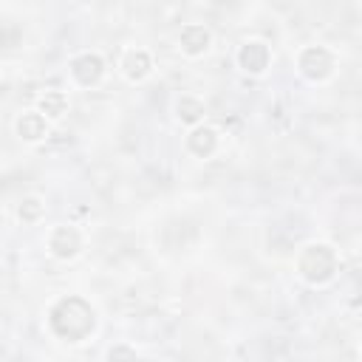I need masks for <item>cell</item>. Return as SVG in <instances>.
<instances>
[{
	"mask_svg": "<svg viewBox=\"0 0 362 362\" xmlns=\"http://www.w3.org/2000/svg\"><path fill=\"white\" fill-rule=\"evenodd\" d=\"M175 116L181 122H187V124H198L204 119V102L198 96H192V93H181L175 99Z\"/></svg>",
	"mask_w": 362,
	"mask_h": 362,
	"instance_id": "obj_12",
	"label": "cell"
},
{
	"mask_svg": "<svg viewBox=\"0 0 362 362\" xmlns=\"http://www.w3.org/2000/svg\"><path fill=\"white\" fill-rule=\"evenodd\" d=\"M14 130H17V136H20L23 141L34 144V141H42V139L48 136V122H45L37 110H25V113L17 116Z\"/></svg>",
	"mask_w": 362,
	"mask_h": 362,
	"instance_id": "obj_10",
	"label": "cell"
},
{
	"mask_svg": "<svg viewBox=\"0 0 362 362\" xmlns=\"http://www.w3.org/2000/svg\"><path fill=\"white\" fill-rule=\"evenodd\" d=\"M119 68H122V74H124L130 82H141V79H147L150 71H153V57H150V51H144V48H127L124 57H122V62H119Z\"/></svg>",
	"mask_w": 362,
	"mask_h": 362,
	"instance_id": "obj_8",
	"label": "cell"
},
{
	"mask_svg": "<svg viewBox=\"0 0 362 362\" xmlns=\"http://www.w3.org/2000/svg\"><path fill=\"white\" fill-rule=\"evenodd\" d=\"M45 246H48V252H51L57 260H71V257H76L79 249H82V232H79L76 226H71V223H59V226H54V229L48 232Z\"/></svg>",
	"mask_w": 362,
	"mask_h": 362,
	"instance_id": "obj_4",
	"label": "cell"
},
{
	"mask_svg": "<svg viewBox=\"0 0 362 362\" xmlns=\"http://www.w3.org/2000/svg\"><path fill=\"white\" fill-rule=\"evenodd\" d=\"M337 266H339V257L328 243H308L297 257L300 277L305 283H311V286L328 283L337 274Z\"/></svg>",
	"mask_w": 362,
	"mask_h": 362,
	"instance_id": "obj_2",
	"label": "cell"
},
{
	"mask_svg": "<svg viewBox=\"0 0 362 362\" xmlns=\"http://www.w3.org/2000/svg\"><path fill=\"white\" fill-rule=\"evenodd\" d=\"M297 68H300V74H303L305 79H311V82H322V79H328V76L334 74V68H337V57H334L325 45H308V48L300 51V57H297Z\"/></svg>",
	"mask_w": 362,
	"mask_h": 362,
	"instance_id": "obj_3",
	"label": "cell"
},
{
	"mask_svg": "<svg viewBox=\"0 0 362 362\" xmlns=\"http://www.w3.org/2000/svg\"><path fill=\"white\" fill-rule=\"evenodd\" d=\"M51 317H65V325L54 328V334L65 342H82L93 325H96V317H93V308L79 300V297H68V300H59L54 308H51Z\"/></svg>",
	"mask_w": 362,
	"mask_h": 362,
	"instance_id": "obj_1",
	"label": "cell"
},
{
	"mask_svg": "<svg viewBox=\"0 0 362 362\" xmlns=\"http://www.w3.org/2000/svg\"><path fill=\"white\" fill-rule=\"evenodd\" d=\"M107 362H139V356L130 345H113L107 351Z\"/></svg>",
	"mask_w": 362,
	"mask_h": 362,
	"instance_id": "obj_14",
	"label": "cell"
},
{
	"mask_svg": "<svg viewBox=\"0 0 362 362\" xmlns=\"http://www.w3.org/2000/svg\"><path fill=\"white\" fill-rule=\"evenodd\" d=\"M218 130L209 127V124H195L187 136V150L195 156V158H209L215 150H218Z\"/></svg>",
	"mask_w": 362,
	"mask_h": 362,
	"instance_id": "obj_9",
	"label": "cell"
},
{
	"mask_svg": "<svg viewBox=\"0 0 362 362\" xmlns=\"http://www.w3.org/2000/svg\"><path fill=\"white\" fill-rule=\"evenodd\" d=\"M238 65L252 74V76H260L266 74V68L272 65V51L263 40H246L240 48H238Z\"/></svg>",
	"mask_w": 362,
	"mask_h": 362,
	"instance_id": "obj_6",
	"label": "cell"
},
{
	"mask_svg": "<svg viewBox=\"0 0 362 362\" xmlns=\"http://www.w3.org/2000/svg\"><path fill=\"white\" fill-rule=\"evenodd\" d=\"M71 76H74L76 85L93 88L105 76V59L99 54H93V51H82V54H76L71 59Z\"/></svg>",
	"mask_w": 362,
	"mask_h": 362,
	"instance_id": "obj_5",
	"label": "cell"
},
{
	"mask_svg": "<svg viewBox=\"0 0 362 362\" xmlns=\"http://www.w3.org/2000/svg\"><path fill=\"white\" fill-rule=\"evenodd\" d=\"M65 110H68V96H65L62 90H45V93L37 99V113H40L45 122L62 119Z\"/></svg>",
	"mask_w": 362,
	"mask_h": 362,
	"instance_id": "obj_11",
	"label": "cell"
},
{
	"mask_svg": "<svg viewBox=\"0 0 362 362\" xmlns=\"http://www.w3.org/2000/svg\"><path fill=\"white\" fill-rule=\"evenodd\" d=\"M209 45H212V34H209L206 25H201V23L181 25V31H178V48L187 57H204L209 51Z\"/></svg>",
	"mask_w": 362,
	"mask_h": 362,
	"instance_id": "obj_7",
	"label": "cell"
},
{
	"mask_svg": "<svg viewBox=\"0 0 362 362\" xmlns=\"http://www.w3.org/2000/svg\"><path fill=\"white\" fill-rule=\"evenodd\" d=\"M42 212H45V206H42V201H40L37 195L23 198V201H20V206H17V218H20V221H25V223L40 221V218H42Z\"/></svg>",
	"mask_w": 362,
	"mask_h": 362,
	"instance_id": "obj_13",
	"label": "cell"
}]
</instances>
